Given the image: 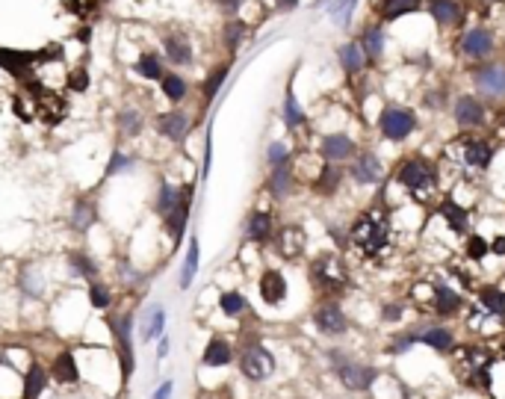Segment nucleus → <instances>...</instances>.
<instances>
[{"mask_svg":"<svg viewBox=\"0 0 505 399\" xmlns=\"http://www.w3.org/2000/svg\"><path fill=\"white\" fill-rule=\"evenodd\" d=\"M352 243L367 254V257H378L390 246V219L385 210H367L349 231Z\"/></svg>","mask_w":505,"mask_h":399,"instance_id":"1","label":"nucleus"},{"mask_svg":"<svg viewBox=\"0 0 505 399\" xmlns=\"http://www.w3.org/2000/svg\"><path fill=\"white\" fill-rule=\"evenodd\" d=\"M396 181L405 187L411 195H429L432 190H437V166L432 163L429 157L422 154H411L399 163L396 169Z\"/></svg>","mask_w":505,"mask_h":399,"instance_id":"2","label":"nucleus"},{"mask_svg":"<svg viewBox=\"0 0 505 399\" xmlns=\"http://www.w3.org/2000/svg\"><path fill=\"white\" fill-rule=\"evenodd\" d=\"M328 364L334 367L337 378L343 382V388H349L355 393H363V390H370L375 385V378H378V370L370 367V364H363V361H355V358H349V352H340V349H331L328 352Z\"/></svg>","mask_w":505,"mask_h":399,"instance_id":"3","label":"nucleus"},{"mask_svg":"<svg viewBox=\"0 0 505 399\" xmlns=\"http://www.w3.org/2000/svg\"><path fill=\"white\" fill-rule=\"evenodd\" d=\"M496 352L481 346V343H470L461 346V364H464V385H470L473 390H491V364L496 361Z\"/></svg>","mask_w":505,"mask_h":399,"instance_id":"4","label":"nucleus"},{"mask_svg":"<svg viewBox=\"0 0 505 399\" xmlns=\"http://www.w3.org/2000/svg\"><path fill=\"white\" fill-rule=\"evenodd\" d=\"M311 278H313L316 290L326 293V296L346 293V284H349L346 269H343V261H337L334 254H319L316 261L311 264Z\"/></svg>","mask_w":505,"mask_h":399,"instance_id":"5","label":"nucleus"},{"mask_svg":"<svg viewBox=\"0 0 505 399\" xmlns=\"http://www.w3.org/2000/svg\"><path fill=\"white\" fill-rule=\"evenodd\" d=\"M378 130L381 136L387 139V142H405V139L417 130V115L405 107H396V104H387L378 115Z\"/></svg>","mask_w":505,"mask_h":399,"instance_id":"6","label":"nucleus"},{"mask_svg":"<svg viewBox=\"0 0 505 399\" xmlns=\"http://www.w3.org/2000/svg\"><path fill=\"white\" fill-rule=\"evenodd\" d=\"M239 370L251 382H264L275 373V355L264 343H249L239 352Z\"/></svg>","mask_w":505,"mask_h":399,"instance_id":"7","label":"nucleus"},{"mask_svg":"<svg viewBox=\"0 0 505 399\" xmlns=\"http://www.w3.org/2000/svg\"><path fill=\"white\" fill-rule=\"evenodd\" d=\"M411 337H414V343L429 346L437 355H449L455 349V331L447 326H437V323H422V326L411 328Z\"/></svg>","mask_w":505,"mask_h":399,"instance_id":"8","label":"nucleus"},{"mask_svg":"<svg viewBox=\"0 0 505 399\" xmlns=\"http://www.w3.org/2000/svg\"><path fill=\"white\" fill-rule=\"evenodd\" d=\"M110 328H113L115 349H118V358H121V375L130 378V373H133V343H130L133 316L125 314V316H118V319H110Z\"/></svg>","mask_w":505,"mask_h":399,"instance_id":"9","label":"nucleus"},{"mask_svg":"<svg viewBox=\"0 0 505 399\" xmlns=\"http://www.w3.org/2000/svg\"><path fill=\"white\" fill-rule=\"evenodd\" d=\"M313 326L328 334V337H340L349 331V316L346 311H343L337 302H322L316 311H313Z\"/></svg>","mask_w":505,"mask_h":399,"instance_id":"10","label":"nucleus"},{"mask_svg":"<svg viewBox=\"0 0 505 399\" xmlns=\"http://www.w3.org/2000/svg\"><path fill=\"white\" fill-rule=\"evenodd\" d=\"M429 308H432V314L434 316H455L461 308H464V296L455 290V287H449L447 281H432V302H429Z\"/></svg>","mask_w":505,"mask_h":399,"instance_id":"11","label":"nucleus"},{"mask_svg":"<svg viewBox=\"0 0 505 399\" xmlns=\"http://www.w3.org/2000/svg\"><path fill=\"white\" fill-rule=\"evenodd\" d=\"M319 154L326 157V163H349V160L358 157V145L349 133H328L322 136Z\"/></svg>","mask_w":505,"mask_h":399,"instance_id":"12","label":"nucleus"},{"mask_svg":"<svg viewBox=\"0 0 505 399\" xmlns=\"http://www.w3.org/2000/svg\"><path fill=\"white\" fill-rule=\"evenodd\" d=\"M494 142L491 139H481V136H473V139H464V166L473 169V172H484L491 163H494Z\"/></svg>","mask_w":505,"mask_h":399,"instance_id":"13","label":"nucleus"},{"mask_svg":"<svg viewBox=\"0 0 505 399\" xmlns=\"http://www.w3.org/2000/svg\"><path fill=\"white\" fill-rule=\"evenodd\" d=\"M452 115H455V125L464 128V130H470V128H479L484 125V104L479 101V98L473 95H458L455 98V107H452Z\"/></svg>","mask_w":505,"mask_h":399,"instance_id":"14","label":"nucleus"},{"mask_svg":"<svg viewBox=\"0 0 505 399\" xmlns=\"http://www.w3.org/2000/svg\"><path fill=\"white\" fill-rule=\"evenodd\" d=\"M458 51L467 56V59H484V56H491V53H494V36H491V30H484V27L467 30V33L461 36Z\"/></svg>","mask_w":505,"mask_h":399,"instance_id":"15","label":"nucleus"},{"mask_svg":"<svg viewBox=\"0 0 505 399\" xmlns=\"http://www.w3.org/2000/svg\"><path fill=\"white\" fill-rule=\"evenodd\" d=\"M349 172L355 177V184H360V187H373V184H378L381 177H385V166H381V160L373 151L358 154L355 163L349 166Z\"/></svg>","mask_w":505,"mask_h":399,"instance_id":"16","label":"nucleus"},{"mask_svg":"<svg viewBox=\"0 0 505 399\" xmlns=\"http://www.w3.org/2000/svg\"><path fill=\"white\" fill-rule=\"evenodd\" d=\"M38 63L36 59V53H30V51H9V48H0V66H4L12 77H18V80H33V66Z\"/></svg>","mask_w":505,"mask_h":399,"instance_id":"17","label":"nucleus"},{"mask_svg":"<svg viewBox=\"0 0 505 399\" xmlns=\"http://www.w3.org/2000/svg\"><path fill=\"white\" fill-rule=\"evenodd\" d=\"M476 89L488 98H505V66H481L473 68Z\"/></svg>","mask_w":505,"mask_h":399,"instance_id":"18","label":"nucleus"},{"mask_svg":"<svg viewBox=\"0 0 505 399\" xmlns=\"http://www.w3.org/2000/svg\"><path fill=\"white\" fill-rule=\"evenodd\" d=\"M275 249L281 257H290V261H296V257L305 254V246H308V237L305 231H301L298 225H284L275 237Z\"/></svg>","mask_w":505,"mask_h":399,"instance_id":"19","label":"nucleus"},{"mask_svg":"<svg viewBox=\"0 0 505 399\" xmlns=\"http://www.w3.org/2000/svg\"><path fill=\"white\" fill-rule=\"evenodd\" d=\"M192 184L184 187V198H180V204L163 219L166 228H169V237H172V243L177 246L180 239H184V231H187V222H189V204H192Z\"/></svg>","mask_w":505,"mask_h":399,"instance_id":"20","label":"nucleus"},{"mask_svg":"<svg viewBox=\"0 0 505 399\" xmlns=\"http://www.w3.org/2000/svg\"><path fill=\"white\" fill-rule=\"evenodd\" d=\"M157 130L169 136L172 142H184L187 133H189V115L187 113H180V110H172V113H163V115H157Z\"/></svg>","mask_w":505,"mask_h":399,"instance_id":"21","label":"nucleus"},{"mask_svg":"<svg viewBox=\"0 0 505 399\" xmlns=\"http://www.w3.org/2000/svg\"><path fill=\"white\" fill-rule=\"evenodd\" d=\"M437 213H440V219L449 225V231L452 234H467L470 231V213H467V207H461L455 198H443V202L437 204Z\"/></svg>","mask_w":505,"mask_h":399,"instance_id":"22","label":"nucleus"},{"mask_svg":"<svg viewBox=\"0 0 505 399\" xmlns=\"http://www.w3.org/2000/svg\"><path fill=\"white\" fill-rule=\"evenodd\" d=\"M260 299H264L266 305H281L287 299V278L281 275L278 269H266L260 275Z\"/></svg>","mask_w":505,"mask_h":399,"instance_id":"23","label":"nucleus"},{"mask_svg":"<svg viewBox=\"0 0 505 399\" xmlns=\"http://www.w3.org/2000/svg\"><path fill=\"white\" fill-rule=\"evenodd\" d=\"M163 51L172 66H189L192 63V42L184 33H169L163 38Z\"/></svg>","mask_w":505,"mask_h":399,"instance_id":"24","label":"nucleus"},{"mask_svg":"<svg viewBox=\"0 0 505 399\" xmlns=\"http://www.w3.org/2000/svg\"><path fill=\"white\" fill-rule=\"evenodd\" d=\"M246 237L251 239V243H269V239L275 237V222H272V213L266 210H254L249 216V222H246Z\"/></svg>","mask_w":505,"mask_h":399,"instance_id":"25","label":"nucleus"},{"mask_svg":"<svg viewBox=\"0 0 505 399\" xmlns=\"http://www.w3.org/2000/svg\"><path fill=\"white\" fill-rule=\"evenodd\" d=\"M429 15L440 27H455L464 18V6L461 0H429Z\"/></svg>","mask_w":505,"mask_h":399,"instance_id":"26","label":"nucleus"},{"mask_svg":"<svg viewBox=\"0 0 505 399\" xmlns=\"http://www.w3.org/2000/svg\"><path fill=\"white\" fill-rule=\"evenodd\" d=\"M234 361V349L225 337H210V343L204 346V355H201V364L204 367H228Z\"/></svg>","mask_w":505,"mask_h":399,"instance_id":"27","label":"nucleus"},{"mask_svg":"<svg viewBox=\"0 0 505 399\" xmlns=\"http://www.w3.org/2000/svg\"><path fill=\"white\" fill-rule=\"evenodd\" d=\"M479 311L484 316H505V290L496 284H484L479 287Z\"/></svg>","mask_w":505,"mask_h":399,"instance_id":"28","label":"nucleus"},{"mask_svg":"<svg viewBox=\"0 0 505 399\" xmlns=\"http://www.w3.org/2000/svg\"><path fill=\"white\" fill-rule=\"evenodd\" d=\"M266 187H269V192H272L275 198H287V195L293 192V187H296V177H293V163H290V160H287V163H281V166H275V169H272V175H269Z\"/></svg>","mask_w":505,"mask_h":399,"instance_id":"29","label":"nucleus"},{"mask_svg":"<svg viewBox=\"0 0 505 399\" xmlns=\"http://www.w3.org/2000/svg\"><path fill=\"white\" fill-rule=\"evenodd\" d=\"M51 375L56 378L59 385H74L80 378V370H77V361H74V352H59L51 364Z\"/></svg>","mask_w":505,"mask_h":399,"instance_id":"30","label":"nucleus"},{"mask_svg":"<svg viewBox=\"0 0 505 399\" xmlns=\"http://www.w3.org/2000/svg\"><path fill=\"white\" fill-rule=\"evenodd\" d=\"M343 184V166L337 163H326L319 169V177L313 181V192L316 195H334Z\"/></svg>","mask_w":505,"mask_h":399,"instance_id":"31","label":"nucleus"},{"mask_svg":"<svg viewBox=\"0 0 505 399\" xmlns=\"http://www.w3.org/2000/svg\"><path fill=\"white\" fill-rule=\"evenodd\" d=\"M360 51H363V56H367V63H375V59L385 53V30H381L378 24H373V27H367L360 33Z\"/></svg>","mask_w":505,"mask_h":399,"instance_id":"32","label":"nucleus"},{"mask_svg":"<svg viewBox=\"0 0 505 399\" xmlns=\"http://www.w3.org/2000/svg\"><path fill=\"white\" fill-rule=\"evenodd\" d=\"M422 9V0H381L378 4V18L381 21H396V18Z\"/></svg>","mask_w":505,"mask_h":399,"instance_id":"33","label":"nucleus"},{"mask_svg":"<svg viewBox=\"0 0 505 399\" xmlns=\"http://www.w3.org/2000/svg\"><path fill=\"white\" fill-rule=\"evenodd\" d=\"M340 66H343V71L352 74V77L367 68V56H363V51H360L358 42H346V45L340 48Z\"/></svg>","mask_w":505,"mask_h":399,"instance_id":"34","label":"nucleus"},{"mask_svg":"<svg viewBox=\"0 0 505 399\" xmlns=\"http://www.w3.org/2000/svg\"><path fill=\"white\" fill-rule=\"evenodd\" d=\"M95 219H98L95 204L89 202V198H77V204H74V210H71V228H74V231H89Z\"/></svg>","mask_w":505,"mask_h":399,"instance_id":"35","label":"nucleus"},{"mask_svg":"<svg viewBox=\"0 0 505 399\" xmlns=\"http://www.w3.org/2000/svg\"><path fill=\"white\" fill-rule=\"evenodd\" d=\"M180 198H184V187L175 190L172 184H160V190H157V213L166 219L180 204Z\"/></svg>","mask_w":505,"mask_h":399,"instance_id":"36","label":"nucleus"},{"mask_svg":"<svg viewBox=\"0 0 505 399\" xmlns=\"http://www.w3.org/2000/svg\"><path fill=\"white\" fill-rule=\"evenodd\" d=\"M219 308H222V314H225V316L236 319V316H242V314L249 311V302H246V296H242V293L225 290V293L219 296Z\"/></svg>","mask_w":505,"mask_h":399,"instance_id":"37","label":"nucleus"},{"mask_svg":"<svg viewBox=\"0 0 505 399\" xmlns=\"http://www.w3.org/2000/svg\"><path fill=\"white\" fill-rule=\"evenodd\" d=\"M45 388H48V373L38 364H33L27 370V378H24V396L21 399H38Z\"/></svg>","mask_w":505,"mask_h":399,"instance_id":"38","label":"nucleus"},{"mask_svg":"<svg viewBox=\"0 0 505 399\" xmlns=\"http://www.w3.org/2000/svg\"><path fill=\"white\" fill-rule=\"evenodd\" d=\"M305 122H308V115H305V110L298 107L296 95H293V86H287V95H284V125H287L290 130H296V128H301Z\"/></svg>","mask_w":505,"mask_h":399,"instance_id":"39","label":"nucleus"},{"mask_svg":"<svg viewBox=\"0 0 505 399\" xmlns=\"http://www.w3.org/2000/svg\"><path fill=\"white\" fill-rule=\"evenodd\" d=\"M195 272H198V239L189 237V252H187L184 269H180V290H189V284L195 281Z\"/></svg>","mask_w":505,"mask_h":399,"instance_id":"40","label":"nucleus"},{"mask_svg":"<svg viewBox=\"0 0 505 399\" xmlns=\"http://www.w3.org/2000/svg\"><path fill=\"white\" fill-rule=\"evenodd\" d=\"M160 86H163V95L169 98L172 104L177 101H184V95H187V80L180 77V74H163V80H160Z\"/></svg>","mask_w":505,"mask_h":399,"instance_id":"41","label":"nucleus"},{"mask_svg":"<svg viewBox=\"0 0 505 399\" xmlns=\"http://www.w3.org/2000/svg\"><path fill=\"white\" fill-rule=\"evenodd\" d=\"M136 74H142L145 80H163V63L157 53H142L136 59Z\"/></svg>","mask_w":505,"mask_h":399,"instance_id":"42","label":"nucleus"},{"mask_svg":"<svg viewBox=\"0 0 505 399\" xmlns=\"http://www.w3.org/2000/svg\"><path fill=\"white\" fill-rule=\"evenodd\" d=\"M228 63L225 66H219V68H213V74H207V80H204V86H201V95H204V101H213V98L219 95V89H222V83H225V77H228Z\"/></svg>","mask_w":505,"mask_h":399,"instance_id":"43","label":"nucleus"},{"mask_svg":"<svg viewBox=\"0 0 505 399\" xmlns=\"http://www.w3.org/2000/svg\"><path fill=\"white\" fill-rule=\"evenodd\" d=\"M464 254H467V261H484V254H491V243H484V237L479 234H470L467 243H464Z\"/></svg>","mask_w":505,"mask_h":399,"instance_id":"44","label":"nucleus"},{"mask_svg":"<svg viewBox=\"0 0 505 399\" xmlns=\"http://www.w3.org/2000/svg\"><path fill=\"white\" fill-rule=\"evenodd\" d=\"M118 130L125 136H136L139 130H142V115H139L136 110H121L118 113Z\"/></svg>","mask_w":505,"mask_h":399,"instance_id":"45","label":"nucleus"},{"mask_svg":"<svg viewBox=\"0 0 505 399\" xmlns=\"http://www.w3.org/2000/svg\"><path fill=\"white\" fill-rule=\"evenodd\" d=\"M68 266H71L77 275L92 278V281H95V275H98V266H95V261H89V257H86V254H80V252L68 254Z\"/></svg>","mask_w":505,"mask_h":399,"instance_id":"46","label":"nucleus"},{"mask_svg":"<svg viewBox=\"0 0 505 399\" xmlns=\"http://www.w3.org/2000/svg\"><path fill=\"white\" fill-rule=\"evenodd\" d=\"M222 36H225V48L234 53L239 48V42H242V36H246V24L236 21V18H231V21L225 24V33H222Z\"/></svg>","mask_w":505,"mask_h":399,"instance_id":"47","label":"nucleus"},{"mask_svg":"<svg viewBox=\"0 0 505 399\" xmlns=\"http://www.w3.org/2000/svg\"><path fill=\"white\" fill-rule=\"evenodd\" d=\"M89 302H92V308H98V311H104V308L110 305V293H107V287L100 284V281H92V284H89Z\"/></svg>","mask_w":505,"mask_h":399,"instance_id":"48","label":"nucleus"},{"mask_svg":"<svg viewBox=\"0 0 505 399\" xmlns=\"http://www.w3.org/2000/svg\"><path fill=\"white\" fill-rule=\"evenodd\" d=\"M287 160H290V151H287L284 142H272V145L266 148V163H269V169H275V166H281V163H287Z\"/></svg>","mask_w":505,"mask_h":399,"instance_id":"49","label":"nucleus"},{"mask_svg":"<svg viewBox=\"0 0 505 399\" xmlns=\"http://www.w3.org/2000/svg\"><path fill=\"white\" fill-rule=\"evenodd\" d=\"M411 346H414V337H411V331H402V334H396V337H393V343L387 346V352H390V355H405Z\"/></svg>","mask_w":505,"mask_h":399,"instance_id":"50","label":"nucleus"},{"mask_svg":"<svg viewBox=\"0 0 505 399\" xmlns=\"http://www.w3.org/2000/svg\"><path fill=\"white\" fill-rule=\"evenodd\" d=\"M163 326H166V311H154V316H151V326H148V331H145V341H154V337H160L163 334Z\"/></svg>","mask_w":505,"mask_h":399,"instance_id":"51","label":"nucleus"},{"mask_svg":"<svg viewBox=\"0 0 505 399\" xmlns=\"http://www.w3.org/2000/svg\"><path fill=\"white\" fill-rule=\"evenodd\" d=\"M127 169H130V160L121 154V151H113L110 166H107V177H113V175H118V172H127Z\"/></svg>","mask_w":505,"mask_h":399,"instance_id":"52","label":"nucleus"},{"mask_svg":"<svg viewBox=\"0 0 505 399\" xmlns=\"http://www.w3.org/2000/svg\"><path fill=\"white\" fill-rule=\"evenodd\" d=\"M402 316H405V308H402L399 302H393V305L387 302L385 308H381V319H385V323H399Z\"/></svg>","mask_w":505,"mask_h":399,"instance_id":"53","label":"nucleus"},{"mask_svg":"<svg viewBox=\"0 0 505 399\" xmlns=\"http://www.w3.org/2000/svg\"><path fill=\"white\" fill-rule=\"evenodd\" d=\"M68 86H71L74 92H86V86H89V77H86V71H83V68H77V71H74V77H68Z\"/></svg>","mask_w":505,"mask_h":399,"instance_id":"54","label":"nucleus"},{"mask_svg":"<svg viewBox=\"0 0 505 399\" xmlns=\"http://www.w3.org/2000/svg\"><path fill=\"white\" fill-rule=\"evenodd\" d=\"M242 4H246V0H216V6L222 9V12H225L228 18H234L236 12H239V6Z\"/></svg>","mask_w":505,"mask_h":399,"instance_id":"55","label":"nucleus"},{"mask_svg":"<svg viewBox=\"0 0 505 399\" xmlns=\"http://www.w3.org/2000/svg\"><path fill=\"white\" fill-rule=\"evenodd\" d=\"M491 252H494V254H499V257H505V234L494 237V243H491Z\"/></svg>","mask_w":505,"mask_h":399,"instance_id":"56","label":"nucleus"},{"mask_svg":"<svg viewBox=\"0 0 505 399\" xmlns=\"http://www.w3.org/2000/svg\"><path fill=\"white\" fill-rule=\"evenodd\" d=\"M298 6V0H275V9L278 12H290V9H296Z\"/></svg>","mask_w":505,"mask_h":399,"instance_id":"57","label":"nucleus"},{"mask_svg":"<svg viewBox=\"0 0 505 399\" xmlns=\"http://www.w3.org/2000/svg\"><path fill=\"white\" fill-rule=\"evenodd\" d=\"M169 396H172V382H166L163 388H160V390L154 393V399H169Z\"/></svg>","mask_w":505,"mask_h":399,"instance_id":"58","label":"nucleus"},{"mask_svg":"<svg viewBox=\"0 0 505 399\" xmlns=\"http://www.w3.org/2000/svg\"><path fill=\"white\" fill-rule=\"evenodd\" d=\"M163 355H169V341H166V337L160 341V358H163Z\"/></svg>","mask_w":505,"mask_h":399,"instance_id":"59","label":"nucleus"},{"mask_svg":"<svg viewBox=\"0 0 505 399\" xmlns=\"http://www.w3.org/2000/svg\"><path fill=\"white\" fill-rule=\"evenodd\" d=\"M499 358H505V341H502V346H499V352H496Z\"/></svg>","mask_w":505,"mask_h":399,"instance_id":"60","label":"nucleus"},{"mask_svg":"<svg viewBox=\"0 0 505 399\" xmlns=\"http://www.w3.org/2000/svg\"><path fill=\"white\" fill-rule=\"evenodd\" d=\"M499 122H502V128H505V110H502V113H499Z\"/></svg>","mask_w":505,"mask_h":399,"instance_id":"61","label":"nucleus"}]
</instances>
